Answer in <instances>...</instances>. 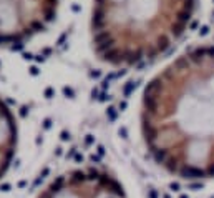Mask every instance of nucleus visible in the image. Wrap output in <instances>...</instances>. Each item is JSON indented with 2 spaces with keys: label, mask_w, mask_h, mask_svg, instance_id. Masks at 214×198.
<instances>
[{
  "label": "nucleus",
  "mask_w": 214,
  "mask_h": 198,
  "mask_svg": "<svg viewBox=\"0 0 214 198\" xmlns=\"http://www.w3.org/2000/svg\"><path fill=\"white\" fill-rule=\"evenodd\" d=\"M139 127L148 153L166 173L214 178V45L186 52L153 77Z\"/></svg>",
  "instance_id": "nucleus-1"
},
{
  "label": "nucleus",
  "mask_w": 214,
  "mask_h": 198,
  "mask_svg": "<svg viewBox=\"0 0 214 198\" xmlns=\"http://www.w3.org/2000/svg\"><path fill=\"white\" fill-rule=\"evenodd\" d=\"M196 0H93L91 42L111 67H138L166 53L186 33Z\"/></svg>",
  "instance_id": "nucleus-2"
},
{
  "label": "nucleus",
  "mask_w": 214,
  "mask_h": 198,
  "mask_svg": "<svg viewBox=\"0 0 214 198\" xmlns=\"http://www.w3.org/2000/svg\"><path fill=\"white\" fill-rule=\"evenodd\" d=\"M60 0H0V47L23 43L47 29Z\"/></svg>",
  "instance_id": "nucleus-3"
},
{
  "label": "nucleus",
  "mask_w": 214,
  "mask_h": 198,
  "mask_svg": "<svg viewBox=\"0 0 214 198\" xmlns=\"http://www.w3.org/2000/svg\"><path fill=\"white\" fill-rule=\"evenodd\" d=\"M37 198H128L116 177L101 168H77L60 175Z\"/></svg>",
  "instance_id": "nucleus-4"
},
{
  "label": "nucleus",
  "mask_w": 214,
  "mask_h": 198,
  "mask_svg": "<svg viewBox=\"0 0 214 198\" xmlns=\"http://www.w3.org/2000/svg\"><path fill=\"white\" fill-rule=\"evenodd\" d=\"M17 120L10 107L0 98V180L5 177L17 151Z\"/></svg>",
  "instance_id": "nucleus-5"
}]
</instances>
